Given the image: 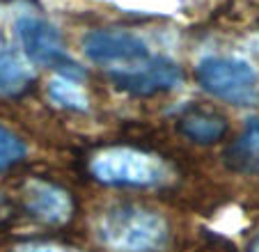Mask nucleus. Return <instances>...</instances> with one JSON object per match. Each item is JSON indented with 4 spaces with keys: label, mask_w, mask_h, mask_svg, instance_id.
I'll list each match as a JSON object with an SVG mask.
<instances>
[{
    "label": "nucleus",
    "mask_w": 259,
    "mask_h": 252,
    "mask_svg": "<svg viewBox=\"0 0 259 252\" xmlns=\"http://www.w3.org/2000/svg\"><path fill=\"white\" fill-rule=\"evenodd\" d=\"M97 236L113 252H161L167 243V223L140 204H117L97 220Z\"/></svg>",
    "instance_id": "obj_1"
},
{
    "label": "nucleus",
    "mask_w": 259,
    "mask_h": 252,
    "mask_svg": "<svg viewBox=\"0 0 259 252\" xmlns=\"http://www.w3.org/2000/svg\"><path fill=\"white\" fill-rule=\"evenodd\" d=\"M83 53L106 69L113 82L138 73L156 58L145 39L131 30H90L83 37Z\"/></svg>",
    "instance_id": "obj_2"
},
{
    "label": "nucleus",
    "mask_w": 259,
    "mask_h": 252,
    "mask_svg": "<svg viewBox=\"0 0 259 252\" xmlns=\"http://www.w3.org/2000/svg\"><path fill=\"white\" fill-rule=\"evenodd\" d=\"M14 30L21 51L32 64L58 69L60 76L78 78V80L83 78V69L69 55L62 34L51 21H46L39 14H32V12H23L16 16Z\"/></svg>",
    "instance_id": "obj_3"
},
{
    "label": "nucleus",
    "mask_w": 259,
    "mask_h": 252,
    "mask_svg": "<svg viewBox=\"0 0 259 252\" xmlns=\"http://www.w3.org/2000/svg\"><path fill=\"white\" fill-rule=\"evenodd\" d=\"M197 82L215 99L248 106L257 97V73L250 62L230 55H206L197 62Z\"/></svg>",
    "instance_id": "obj_4"
},
{
    "label": "nucleus",
    "mask_w": 259,
    "mask_h": 252,
    "mask_svg": "<svg viewBox=\"0 0 259 252\" xmlns=\"http://www.w3.org/2000/svg\"><path fill=\"white\" fill-rule=\"evenodd\" d=\"M5 46H10V44H7L5 32H3V28H0V49H5Z\"/></svg>",
    "instance_id": "obj_15"
},
{
    "label": "nucleus",
    "mask_w": 259,
    "mask_h": 252,
    "mask_svg": "<svg viewBox=\"0 0 259 252\" xmlns=\"http://www.w3.org/2000/svg\"><path fill=\"white\" fill-rule=\"evenodd\" d=\"M23 204L30 216L49 225H62L71 218L73 204L67 190L41 179H30L23 186Z\"/></svg>",
    "instance_id": "obj_6"
},
{
    "label": "nucleus",
    "mask_w": 259,
    "mask_h": 252,
    "mask_svg": "<svg viewBox=\"0 0 259 252\" xmlns=\"http://www.w3.org/2000/svg\"><path fill=\"white\" fill-rule=\"evenodd\" d=\"M5 218V199H3V195H0V220Z\"/></svg>",
    "instance_id": "obj_16"
},
{
    "label": "nucleus",
    "mask_w": 259,
    "mask_h": 252,
    "mask_svg": "<svg viewBox=\"0 0 259 252\" xmlns=\"http://www.w3.org/2000/svg\"><path fill=\"white\" fill-rule=\"evenodd\" d=\"M25 145L16 133H12L7 126L0 124V170L12 167L14 163L23 160Z\"/></svg>",
    "instance_id": "obj_12"
},
{
    "label": "nucleus",
    "mask_w": 259,
    "mask_h": 252,
    "mask_svg": "<svg viewBox=\"0 0 259 252\" xmlns=\"http://www.w3.org/2000/svg\"><path fill=\"white\" fill-rule=\"evenodd\" d=\"M16 252H80V250H73V247L67 245H58V243H21L16 247Z\"/></svg>",
    "instance_id": "obj_13"
},
{
    "label": "nucleus",
    "mask_w": 259,
    "mask_h": 252,
    "mask_svg": "<svg viewBox=\"0 0 259 252\" xmlns=\"http://www.w3.org/2000/svg\"><path fill=\"white\" fill-rule=\"evenodd\" d=\"M32 82V71L10 46L0 49V97H16Z\"/></svg>",
    "instance_id": "obj_9"
},
{
    "label": "nucleus",
    "mask_w": 259,
    "mask_h": 252,
    "mask_svg": "<svg viewBox=\"0 0 259 252\" xmlns=\"http://www.w3.org/2000/svg\"><path fill=\"white\" fill-rule=\"evenodd\" d=\"M248 252H259V234L252 238V243H250V247H248Z\"/></svg>",
    "instance_id": "obj_14"
},
{
    "label": "nucleus",
    "mask_w": 259,
    "mask_h": 252,
    "mask_svg": "<svg viewBox=\"0 0 259 252\" xmlns=\"http://www.w3.org/2000/svg\"><path fill=\"white\" fill-rule=\"evenodd\" d=\"M92 175L110 186H158L167 179V167L152 154L115 147L94 156Z\"/></svg>",
    "instance_id": "obj_5"
},
{
    "label": "nucleus",
    "mask_w": 259,
    "mask_h": 252,
    "mask_svg": "<svg viewBox=\"0 0 259 252\" xmlns=\"http://www.w3.org/2000/svg\"><path fill=\"white\" fill-rule=\"evenodd\" d=\"M181 131L186 133L191 140L195 142H215L225 136L227 131V119L220 112H215L213 108L204 106H193L188 110H184L179 119Z\"/></svg>",
    "instance_id": "obj_8"
},
{
    "label": "nucleus",
    "mask_w": 259,
    "mask_h": 252,
    "mask_svg": "<svg viewBox=\"0 0 259 252\" xmlns=\"http://www.w3.org/2000/svg\"><path fill=\"white\" fill-rule=\"evenodd\" d=\"M181 78H184V73L175 60L165 58V55H156L145 69H140L128 78H122L115 85L133 97H154V94L172 92L175 88H179Z\"/></svg>",
    "instance_id": "obj_7"
},
{
    "label": "nucleus",
    "mask_w": 259,
    "mask_h": 252,
    "mask_svg": "<svg viewBox=\"0 0 259 252\" xmlns=\"http://www.w3.org/2000/svg\"><path fill=\"white\" fill-rule=\"evenodd\" d=\"M49 99L60 108L67 110H78L85 112L90 108V97L85 92V88L80 85L78 78L69 76H55L49 82Z\"/></svg>",
    "instance_id": "obj_11"
},
{
    "label": "nucleus",
    "mask_w": 259,
    "mask_h": 252,
    "mask_svg": "<svg viewBox=\"0 0 259 252\" xmlns=\"http://www.w3.org/2000/svg\"><path fill=\"white\" fill-rule=\"evenodd\" d=\"M230 165L241 172H259V119H252L245 126L243 136L227 154Z\"/></svg>",
    "instance_id": "obj_10"
}]
</instances>
